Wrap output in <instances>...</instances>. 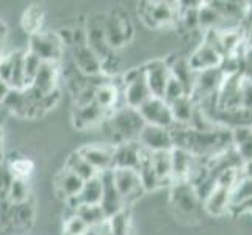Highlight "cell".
I'll return each instance as SVG.
<instances>
[{
    "label": "cell",
    "mask_w": 252,
    "mask_h": 235,
    "mask_svg": "<svg viewBox=\"0 0 252 235\" xmlns=\"http://www.w3.org/2000/svg\"><path fill=\"white\" fill-rule=\"evenodd\" d=\"M230 207H232V190L220 185H215V188L210 191V195L204 199V208L213 216L225 215L227 212H230Z\"/></svg>",
    "instance_id": "21"
},
{
    "label": "cell",
    "mask_w": 252,
    "mask_h": 235,
    "mask_svg": "<svg viewBox=\"0 0 252 235\" xmlns=\"http://www.w3.org/2000/svg\"><path fill=\"white\" fill-rule=\"evenodd\" d=\"M172 157V182H189L191 176L201 159H197L189 151L182 147H174L171 151Z\"/></svg>",
    "instance_id": "15"
},
{
    "label": "cell",
    "mask_w": 252,
    "mask_h": 235,
    "mask_svg": "<svg viewBox=\"0 0 252 235\" xmlns=\"http://www.w3.org/2000/svg\"><path fill=\"white\" fill-rule=\"evenodd\" d=\"M105 19H107V16L94 14V16L88 17V21H86V24H85L86 44H88L94 54L102 60V63L115 54V50L110 47L108 39H107Z\"/></svg>",
    "instance_id": "5"
},
{
    "label": "cell",
    "mask_w": 252,
    "mask_h": 235,
    "mask_svg": "<svg viewBox=\"0 0 252 235\" xmlns=\"http://www.w3.org/2000/svg\"><path fill=\"white\" fill-rule=\"evenodd\" d=\"M252 201V180L248 177H241L238 184L232 190V207Z\"/></svg>",
    "instance_id": "31"
},
{
    "label": "cell",
    "mask_w": 252,
    "mask_h": 235,
    "mask_svg": "<svg viewBox=\"0 0 252 235\" xmlns=\"http://www.w3.org/2000/svg\"><path fill=\"white\" fill-rule=\"evenodd\" d=\"M138 143H140L144 149L151 151V152L172 151L174 149L171 129L158 127V126L146 124L144 129L141 130L140 136H138Z\"/></svg>",
    "instance_id": "11"
},
{
    "label": "cell",
    "mask_w": 252,
    "mask_h": 235,
    "mask_svg": "<svg viewBox=\"0 0 252 235\" xmlns=\"http://www.w3.org/2000/svg\"><path fill=\"white\" fill-rule=\"evenodd\" d=\"M41 65H42V62H41V60L36 55L30 54L29 50L25 52V58H24V75H25V85H27V88L33 85V80H34V77H36Z\"/></svg>",
    "instance_id": "34"
},
{
    "label": "cell",
    "mask_w": 252,
    "mask_h": 235,
    "mask_svg": "<svg viewBox=\"0 0 252 235\" xmlns=\"http://www.w3.org/2000/svg\"><path fill=\"white\" fill-rule=\"evenodd\" d=\"M64 167L67 169H71L72 172H75L77 176L82 177L85 182L86 180H91V179L99 176V172L95 171L91 167V165L83 159L79 151H74V152H71V154L67 155V159L64 162Z\"/></svg>",
    "instance_id": "24"
},
{
    "label": "cell",
    "mask_w": 252,
    "mask_h": 235,
    "mask_svg": "<svg viewBox=\"0 0 252 235\" xmlns=\"http://www.w3.org/2000/svg\"><path fill=\"white\" fill-rule=\"evenodd\" d=\"M33 198V193L30 190V184L25 179H13L10 188L6 191V199L13 205H19L27 202L29 199Z\"/></svg>",
    "instance_id": "28"
},
{
    "label": "cell",
    "mask_w": 252,
    "mask_h": 235,
    "mask_svg": "<svg viewBox=\"0 0 252 235\" xmlns=\"http://www.w3.org/2000/svg\"><path fill=\"white\" fill-rule=\"evenodd\" d=\"M146 80L154 98H163L166 85L171 78V65L164 60H154L144 66Z\"/></svg>",
    "instance_id": "13"
},
{
    "label": "cell",
    "mask_w": 252,
    "mask_h": 235,
    "mask_svg": "<svg viewBox=\"0 0 252 235\" xmlns=\"http://www.w3.org/2000/svg\"><path fill=\"white\" fill-rule=\"evenodd\" d=\"M108 116V113L102 107H99L95 102L90 103V105L72 108V124L77 130L93 129L94 126H99L103 121H107Z\"/></svg>",
    "instance_id": "16"
},
{
    "label": "cell",
    "mask_w": 252,
    "mask_h": 235,
    "mask_svg": "<svg viewBox=\"0 0 252 235\" xmlns=\"http://www.w3.org/2000/svg\"><path fill=\"white\" fill-rule=\"evenodd\" d=\"M60 72V63H42L32 86L44 96L54 93L58 90Z\"/></svg>",
    "instance_id": "20"
},
{
    "label": "cell",
    "mask_w": 252,
    "mask_h": 235,
    "mask_svg": "<svg viewBox=\"0 0 252 235\" xmlns=\"http://www.w3.org/2000/svg\"><path fill=\"white\" fill-rule=\"evenodd\" d=\"M72 63L85 77L102 75V60L94 54L88 44H79L72 47Z\"/></svg>",
    "instance_id": "14"
},
{
    "label": "cell",
    "mask_w": 252,
    "mask_h": 235,
    "mask_svg": "<svg viewBox=\"0 0 252 235\" xmlns=\"http://www.w3.org/2000/svg\"><path fill=\"white\" fill-rule=\"evenodd\" d=\"M90 228L80 216L69 215L63 220V235H88Z\"/></svg>",
    "instance_id": "33"
},
{
    "label": "cell",
    "mask_w": 252,
    "mask_h": 235,
    "mask_svg": "<svg viewBox=\"0 0 252 235\" xmlns=\"http://www.w3.org/2000/svg\"><path fill=\"white\" fill-rule=\"evenodd\" d=\"M146 5L147 6L138 8V13L141 14L143 22L146 25H149L151 29L166 27V25L176 21L177 17H180L179 3L177 6H171L172 3L169 2H147Z\"/></svg>",
    "instance_id": "7"
},
{
    "label": "cell",
    "mask_w": 252,
    "mask_h": 235,
    "mask_svg": "<svg viewBox=\"0 0 252 235\" xmlns=\"http://www.w3.org/2000/svg\"><path fill=\"white\" fill-rule=\"evenodd\" d=\"M75 215L80 216L88 224V228H99L103 223H107V215L100 204H82L75 210Z\"/></svg>",
    "instance_id": "26"
},
{
    "label": "cell",
    "mask_w": 252,
    "mask_h": 235,
    "mask_svg": "<svg viewBox=\"0 0 252 235\" xmlns=\"http://www.w3.org/2000/svg\"><path fill=\"white\" fill-rule=\"evenodd\" d=\"M34 215H36V208H34V198L29 199L27 202L13 205V226L17 228L29 229L34 223Z\"/></svg>",
    "instance_id": "25"
},
{
    "label": "cell",
    "mask_w": 252,
    "mask_h": 235,
    "mask_svg": "<svg viewBox=\"0 0 252 235\" xmlns=\"http://www.w3.org/2000/svg\"><path fill=\"white\" fill-rule=\"evenodd\" d=\"M6 34H8V25L0 19V47H2V42L6 38Z\"/></svg>",
    "instance_id": "40"
},
{
    "label": "cell",
    "mask_w": 252,
    "mask_h": 235,
    "mask_svg": "<svg viewBox=\"0 0 252 235\" xmlns=\"http://www.w3.org/2000/svg\"><path fill=\"white\" fill-rule=\"evenodd\" d=\"M171 111H172V118H174V124H184L189 126L191 119H193L197 103L196 101L191 98V96H184V98L177 99L176 102L169 103Z\"/></svg>",
    "instance_id": "23"
},
{
    "label": "cell",
    "mask_w": 252,
    "mask_h": 235,
    "mask_svg": "<svg viewBox=\"0 0 252 235\" xmlns=\"http://www.w3.org/2000/svg\"><path fill=\"white\" fill-rule=\"evenodd\" d=\"M8 169H10L11 176L14 179H25L27 180L29 176L32 174L33 171V162L30 159H27V157H19V159H14L11 162H8Z\"/></svg>",
    "instance_id": "32"
},
{
    "label": "cell",
    "mask_w": 252,
    "mask_h": 235,
    "mask_svg": "<svg viewBox=\"0 0 252 235\" xmlns=\"http://www.w3.org/2000/svg\"><path fill=\"white\" fill-rule=\"evenodd\" d=\"M241 176L243 177H248V179L252 180V160L243 163V167H241Z\"/></svg>",
    "instance_id": "39"
},
{
    "label": "cell",
    "mask_w": 252,
    "mask_h": 235,
    "mask_svg": "<svg viewBox=\"0 0 252 235\" xmlns=\"http://www.w3.org/2000/svg\"><path fill=\"white\" fill-rule=\"evenodd\" d=\"M121 93H123L124 105L136 108V110H140V107H143L147 101L154 98L146 80L144 66L138 69H132V71H128L124 75Z\"/></svg>",
    "instance_id": "2"
},
{
    "label": "cell",
    "mask_w": 252,
    "mask_h": 235,
    "mask_svg": "<svg viewBox=\"0 0 252 235\" xmlns=\"http://www.w3.org/2000/svg\"><path fill=\"white\" fill-rule=\"evenodd\" d=\"M102 182H103V195H102V201H100V207L103 208V212L107 215V220L111 218L113 215L119 213L121 210L127 208L126 202L121 193L118 191L115 180H113L111 171L102 172L100 174Z\"/></svg>",
    "instance_id": "17"
},
{
    "label": "cell",
    "mask_w": 252,
    "mask_h": 235,
    "mask_svg": "<svg viewBox=\"0 0 252 235\" xmlns=\"http://www.w3.org/2000/svg\"><path fill=\"white\" fill-rule=\"evenodd\" d=\"M151 165H152V169L155 171V174H157L161 182L172 180V157H171V151L152 152Z\"/></svg>",
    "instance_id": "27"
},
{
    "label": "cell",
    "mask_w": 252,
    "mask_h": 235,
    "mask_svg": "<svg viewBox=\"0 0 252 235\" xmlns=\"http://www.w3.org/2000/svg\"><path fill=\"white\" fill-rule=\"evenodd\" d=\"M224 55L216 49L212 42L208 41H202L199 44L194 52L188 57L189 66L193 67V71L201 72V71H207V69H213V67H220L221 62H222Z\"/></svg>",
    "instance_id": "12"
},
{
    "label": "cell",
    "mask_w": 252,
    "mask_h": 235,
    "mask_svg": "<svg viewBox=\"0 0 252 235\" xmlns=\"http://www.w3.org/2000/svg\"><path fill=\"white\" fill-rule=\"evenodd\" d=\"M30 54L36 55L42 63H62L64 46L57 32H44L29 38Z\"/></svg>",
    "instance_id": "3"
},
{
    "label": "cell",
    "mask_w": 252,
    "mask_h": 235,
    "mask_svg": "<svg viewBox=\"0 0 252 235\" xmlns=\"http://www.w3.org/2000/svg\"><path fill=\"white\" fill-rule=\"evenodd\" d=\"M44 8L41 5L33 3L30 6L25 8V11L22 13L21 17V27L22 30L29 34V36H33V34L41 33L42 32V25H44Z\"/></svg>",
    "instance_id": "22"
},
{
    "label": "cell",
    "mask_w": 252,
    "mask_h": 235,
    "mask_svg": "<svg viewBox=\"0 0 252 235\" xmlns=\"http://www.w3.org/2000/svg\"><path fill=\"white\" fill-rule=\"evenodd\" d=\"M140 115L144 123L149 126H158L171 129L174 126V118L169 103L163 98H151L143 107H140Z\"/></svg>",
    "instance_id": "8"
},
{
    "label": "cell",
    "mask_w": 252,
    "mask_h": 235,
    "mask_svg": "<svg viewBox=\"0 0 252 235\" xmlns=\"http://www.w3.org/2000/svg\"><path fill=\"white\" fill-rule=\"evenodd\" d=\"M77 151L99 174L113 169V154H115V146L113 144L91 143L82 146Z\"/></svg>",
    "instance_id": "10"
},
{
    "label": "cell",
    "mask_w": 252,
    "mask_h": 235,
    "mask_svg": "<svg viewBox=\"0 0 252 235\" xmlns=\"http://www.w3.org/2000/svg\"><path fill=\"white\" fill-rule=\"evenodd\" d=\"M83 187H85V180L77 176L75 172H72L71 169H67L66 167H63V169H60L54 179L55 193L58 198H62L64 202L74 196H79L82 193Z\"/></svg>",
    "instance_id": "18"
},
{
    "label": "cell",
    "mask_w": 252,
    "mask_h": 235,
    "mask_svg": "<svg viewBox=\"0 0 252 235\" xmlns=\"http://www.w3.org/2000/svg\"><path fill=\"white\" fill-rule=\"evenodd\" d=\"M105 33L113 50L121 49L133 38V25L123 11H111L105 19Z\"/></svg>",
    "instance_id": "6"
},
{
    "label": "cell",
    "mask_w": 252,
    "mask_h": 235,
    "mask_svg": "<svg viewBox=\"0 0 252 235\" xmlns=\"http://www.w3.org/2000/svg\"><path fill=\"white\" fill-rule=\"evenodd\" d=\"M105 123L110 127L113 146L138 141V136L146 126L143 116L140 115V110L127 105H121L119 108H116Z\"/></svg>",
    "instance_id": "1"
},
{
    "label": "cell",
    "mask_w": 252,
    "mask_h": 235,
    "mask_svg": "<svg viewBox=\"0 0 252 235\" xmlns=\"http://www.w3.org/2000/svg\"><path fill=\"white\" fill-rule=\"evenodd\" d=\"M111 235H130V213L127 208L107 220Z\"/></svg>",
    "instance_id": "30"
},
{
    "label": "cell",
    "mask_w": 252,
    "mask_h": 235,
    "mask_svg": "<svg viewBox=\"0 0 252 235\" xmlns=\"http://www.w3.org/2000/svg\"><path fill=\"white\" fill-rule=\"evenodd\" d=\"M143 157V146L138 141H130L115 146L113 154V169L115 168H130L140 169Z\"/></svg>",
    "instance_id": "19"
},
{
    "label": "cell",
    "mask_w": 252,
    "mask_h": 235,
    "mask_svg": "<svg viewBox=\"0 0 252 235\" xmlns=\"http://www.w3.org/2000/svg\"><path fill=\"white\" fill-rule=\"evenodd\" d=\"M102 195H103V182L99 174L97 177L85 182V187L79 198L82 204H100Z\"/></svg>",
    "instance_id": "29"
},
{
    "label": "cell",
    "mask_w": 252,
    "mask_h": 235,
    "mask_svg": "<svg viewBox=\"0 0 252 235\" xmlns=\"http://www.w3.org/2000/svg\"><path fill=\"white\" fill-rule=\"evenodd\" d=\"M111 176H113V180H115L118 191L124 199L126 205L133 204L146 193L141 176L136 169L115 168V169H111Z\"/></svg>",
    "instance_id": "4"
},
{
    "label": "cell",
    "mask_w": 252,
    "mask_h": 235,
    "mask_svg": "<svg viewBox=\"0 0 252 235\" xmlns=\"http://www.w3.org/2000/svg\"><path fill=\"white\" fill-rule=\"evenodd\" d=\"M241 107L252 111V80L241 77Z\"/></svg>",
    "instance_id": "37"
},
{
    "label": "cell",
    "mask_w": 252,
    "mask_h": 235,
    "mask_svg": "<svg viewBox=\"0 0 252 235\" xmlns=\"http://www.w3.org/2000/svg\"><path fill=\"white\" fill-rule=\"evenodd\" d=\"M187 94L188 93H187V88L184 86V83L171 74V78H169V82L166 85V90H164V94H163V99L166 101L168 103H172V102H176L177 99L184 98V96H187Z\"/></svg>",
    "instance_id": "35"
},
{
    "label": "cell",
    "mask_w": 252,
    "mask_h": 235,
    "mask_svg": "<svg viewBox=\"0 0 252 235\" xmlns=\"http://www.w3.org/2000/svg\"><path fill=\"white\" fill-rule=\"evenodd\" d=\"M169 201L182 213H194L201 198L191 182H174L169 191Z\"/></svg>",
    "instance_id": "9"
},
{
    "label": "cell",
    "mask_w": 252,
    "mask_h": 235,
    "mask_svg": "<svg viewBox=\"0 0 252 235\" xmlns=\"http://www.w3.org/2000/svg\"><path fill=\"white\" fill-rule=\"evenodd\" d=\"M10 91H11V86L8 85L6 82L0 80V105H2V102L5 101V98H6Z\"/></svg>",
    "instance_id": "38"
},
{
    "label": "cell",
    "mask_w": 252,
    "mask_h": 235,
    "mask_svg": "<svg viewBox=\"0 0 252 235\" xmlns=\"http://www.w3.org/2000/svg\"><path fill=\"white\" fill-rule=\"evenodd\" d=\"M11 75H13V52L11 54H5L2 60H0V80L10 85Z\"/></svg>",
    "instance_id": "36"
},
{
    "label": "cell",
    "mask_w": 252,
    "mask_h": 235,
    "mask_svg": "<svg viewBox=\"0 0 252 235\" xmlns=\"http://www.w3.org/2000/svg\"><path fill=\"white\" fill-rule=\"evenodd\" d=\"M5 54H3V52H2V47H0V60H2V57H3Z\"/></svg>",
    "instance_id": "41"
}]
</instances>
